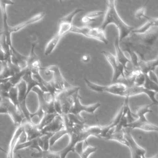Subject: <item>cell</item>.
I'll list each match as a JSON object with an SVG mask.
<instances>
[{"instance_id": "6da1fadb", "label": "cell", "mask_w": 158, "mask_h": 158, "mask_svg": "<svg viewBox=\"0 0 158 158\" xmlns=\"http://www.w3.org/2000/svg\"><path fill=\"white\" fill-rule=\"evenodd\" d=\"M158 27H155L145 34L132 32L120 42V46L124 52H134L139 60H151L158 55Z\"/></svg>"}, {"instance_id": "7a4b0ae2", "label": "cell", "mask_w": 158, "mask_h": 158, "mask_svg": "<svg viewBox=\"0 0 158 158\" xmlns=\"http://www.w3.org/2000/svg\"><path fill=\"white\" fill-rule=\"evenodd\" d=\"M106 3L107 10L105 12L104 21L98 27L102 31H105L109 25H114L119 31L118 38L119 42H121L132 33L135 27L127 24L122 20L116 10L115 1H107Z\"/></svg>"}, {"instance_id": "3957f363", "label": "cell", "mask_w": 158, "mask_h": 158, "mask_svg": "<svg viewBox=\"0 0 158 158\" xmlns=\"http://www.w3.org/2000/svg\"><path fill=\"white\" fill-rule=\"evenodd\" d=\"M84 81L87 87L92 91L98 93L107 92L116 96L125 97L127 87L122 83H115L110 85L103 86L92 83L86 78H84Z\"/></svg>"}, {"instance_id": "277c9868", "label": "cell", "mask_w": 158, "mask_h": 158, "mask_svg": "<svg viewBox=\"0 0 158 158\" xmlns=\"http://www.w3.org/2000/svg\"><path fill=\"white\" fill-rule=\"evenodd\" d=\"M70 32L80 34L86 37L97 40L105 45H107L109 43L105 35V31H102L99 27H91L88 26L79 27L73 26Z\"/></svg>"}, {"instance_id": "5b68a950", "label": "cell", "mask_w": 158, "mask_h": 158, "mask_svg": "<svg viewBox=\"0 0 158 158\" xmlns=\"http://www.w3.org/2000/svg\"><path fill=\"white\" fill-rule=\"evenodd\" d=\"M41 71H45L47 73H52L53 78L51 81L56 89L60 92L72 86L65 80L60 68L57 65H51L47 67H42Z\"/></svg>"}, {"instance_id": "8992f818", "label": "cell", "mask_w": 158, "mask_h": 158, "mask_svg": "<svg viewBox=\"0 0 158 158\" xmlns=\"http://www.w3.org/2000/svg\"><path fill=\"white\" fill-rule=\"evenodd\" d=\"M81 98V97L79 95V91H77L73 95V103L70 110V114L76 115H80V114L84 111L93 114L101 106V104L99 102H97L89 106L83 105L80 102Z\"/></svg>"}, {"instance_id": "52a82bcc", "label": "cell", "mask_w": 158, "mask_h": 158, "mask_svg": "<svg viewBox=\"0 0 158 158\" xmlns=\"http://www.w3.org/2000/svg\"><path fill=\"white\" fill-rule=\"evenodd\" d=\"M101 53L105 56L113 70L111 84L116 83L121 77H124L125 76V69L122 64L117 62L115 56L106 51H102Z\"/></svg>"}, {"instance_id": "ba28073f", "label": "cell", "mask_w": 158, "mask_h": 158, "mask_svg": "<svg viewBox=\"0 0 158 158\" xmlns=\"http://www.w3.org/2000/svg\"><path fill=\"white\" fill-rule=\"evenodd\" d=\"M13 2L6 0L0 1V7L1 9L3 21V31L2 32L1 38L6 44L10 46H12L11 42V35L10 33V26L8 24V15L7 12V7L8 5H13Z\"/></svg>"}, {"instance_id": "9c48e42d", "label": "cell", "mask_w": 158, "mask_h": 158, "mask_svg": "<svg viewBox=\"0 0 158 158\" xmlns=\"http://www.w3.org/2000/svg\"><path fill=\"white\" fill-rule=\"evenodd\" d=\"M123 131L125 138L128 144L127 147L131 152L132 158H146V150L137 144L129 128H124Z\"/></svg>"}, {"instance_id": "30bf717a", "label": "cell", "mask_w": 158, "mask_h": 158, "mask_svg": "<svg viewBox=\"0 0 158 158\" xmlns=\"http://www.w3.org/2000/svg\"><path fill=\"white\" fill-rule=\"evenodd\" d=\"M27 141L26 135L24 131L23 125L16 127L15 131L9 144V148L7 152V158H14L15 150L16 146L20 143Z\"/></svg>"}, {"instance_id": "8fae6325", "label": "cell", "mask_w": 158, "mask_h": 158, "mask_svg": "<svg viewBox=\"0 0 158 158\" xmlns=\"http://www.w3.org/2000/svg\"><path fill=\"white\" fill-rule=\"evenodd\" d=\"M158 92L151 91L146 89L143 86H134L127 87L126 91L125 98H129L132 96H136L140 94H145L152 101V103L155 105H158V102L155 98V96Z\"/></svg>"}, {"instance_id": "7c38bea8", "label": "cell", "mask_w": 158, "mask_h": 158, "mask_svg": "<svg viewBox=\"0 0 158 158\" xmlns=\"http://www.w3.org/2000/svg\"><path fill=\"white\" fill-rule=\"evenodd\" d=\"M36 46V42L32 43L30 54L27 56V68L30 70L32 74L40 72L42 68L39 57L35 52V49Z\"/></svg>"}, {"instance_id": "4fadbf2b", "label": "cell", "mask_w": 158, "mask_h": 158, "mask_svg": "<svg viewBox=\"0 0 158 158\" xmlns=\"http://www.w3.org/2000/svg\"><path fill=\"white\" fill-rule=\"evenodd\" d=\"M64 128L65 125L63 116L58 114L49 124L41 130V134H53Z\"/></svg>"}, {"instance_id": "5bb4252c", "label": "cell", "mask_w": 158, "mask_h": 158, "mask_svg": "<svg viewBox=\"0 0 158 158\" xmlns=\"http://www.w3.org/2000/svg\"><path fill=\"white\" fill-rule=\"evenodd\" d=\"M2 70L0 72V79H9L15 73L20 71V68L12 63L11 60L5 61L1 64Z\"/></svg>"}, {"instance_id": "9a60e30c", "label": "cell", "mask_w": 158, "mask_h": 158, "mask_svg": "<svg viewBox=\"0 0 158 158\" xmlns=\"http://www.w3.org/2000/svg\"><path fill=\"white\" fill-rule=\"evenodd\" d=\"M131 128V129H139L145 131H155L158 132V127L157 126L151 123L150 122H141L137 119L130 123L127 124L125 126L124 128Z\"/></svg>"}, {"instance_id": "2e32d148", "label": "cell", "mask_w": 158, "mask_h": 158, "mask_svg": "<svg viewBox=\"0 0 158 158\" xmlns=\"http://www.w3.org/2000/svg\"><path fill=\"white\" fill-rule=\"evenodd\" d=\"M46 15V13L44 12H42L36 15L35 16H33L31 17L30 19H28L27 21L25 22H23L13 27H10V33L11 35L12 33H16L18 32V31L22 30L25 28L26 27L30 25L33 24L35 23H37V22H40L41 20L44 18Z\"/></svg>"}, {"instance_id": "e0dca14e", "label": "cell", "mask_w": 158, "mask_h": 158, "mask_svg": "<svg viewBox=\"0 0 158 158\" xmlns=\"http://www.w3.org/2000/svg\"><path fill=\"white\" fill-rule=\"evenodd\" d=\"M22 125L26 135L27 141L35 139L42 135L41 131L38 126L27 122L23 123Z\"/></svg>"}, {"instance_id": "ac0fdd59", "label": "cell", "mask_w": 158, "mask_h": 158, "mask_svg": "<svg viewBox=\"0 0 158 158\" xmlns=\"http://www.w3.org/2000/svg\"><path fill=\"white\" fill-rule=\"evenodd\" d=\"M27 56L18 52L13 47L11 50V60L13 64L21 70L27 68Z\"/></svg>"}, {"instance_id": "d6986e66", "label": "cell", "mask_w": 158, "mask_h": 158, "mask_svg": "<svg viewBox=\"0 0 158 158\" xmlns=\"http://www.w3.org/2000/svg\"><path fill=\"white\" fill-rule=\"evenodd\" d=\"M114 47L116 52L115 57L117 62L124 67L125 69V73L129 72L130 69L127 67V64H130V60L125 56L124 52L121 49L118 37L115 38L114 42Z\"/></svg>"}, {"instance_id": "ffe728a7", "label": "cell", "mask_w": 158, "mask_h": 158, "mask_svg": "<svg viewBox=\"0 0 158 158\" xmlns=\"http://www.w3.org/2000/svg\"><path fill=\"white\" fill-rule=\"evenodd\" d=\"M158 65V58L148 61L139 60V69L144 74H148L149 72L154 71Z\"/></svg>"}, {"instance_id": "44dd1931", "label": "cell", "mask_w": 158, "mask_h": 158, "mask_svg": "<svg viewBox=\"0 0 158 158\" xmlns=\"http://www.w3.org/2000/svg\"><path fill=\"white\" fill-rule=\"evenodd\" d=\"M146 19L148 20V22L139 28L134 29L132 31L133 33L137 34H145L153 27H158V18H150L147 16Z\"/></svg>"}, {"instance_id": "7402d4cb", "label": "cell", "mask_w": 158, "mask_h": 158, "mask_svg": "<svg viewBox=\"0 0 158 158\" xmlns=\"http://www.w3.org/2000/svg\"><path fill=\"white\" fill-rule=\"evenodd\" d=\"M113 129H111L103 139L106 140H114L127 147L128 144L125 138L123 129L122 131H114Z\"/></svg>"}, {"instance_id": "603a6c76", "label": "cell", "mask_w": 158, "mask_h": 158, "mask_svg": "<svg viewBox=\"0 0 158 158\" xmlns=\"http://www.w3.org/2000/svg\"><path fill=\"white\" fill-rule=\"evenodd\" d=\"M23 80L25 82L27 87V97L34 88L36 87H40L39 83L34 78L32 73L28 69L26 73L23 77Z\"/></svg>"}, {"instance_id": "cb8c5ba5", "label": "cell", "mask_w": 158, "mask_h": 158, "mask_svg": "<svg viewBox=\"0 0 158 158\" xmlns=\"http://www.w3.org/2000/svg\"><path fill=\"white\" fill-rule=\"evenodd\" d=\"M39 138V137H38ZM38 138L32 139L31 140H27L23 143H20L18 144L15 148V152L24 149L29 148L35 149L37 150L38 152H41L42 151L40 149L38 144Z\"/></svg>"}, {"instance_id": "d4e9b609", "label": "cell", "mask_w": 158, "mask_h": 158, "mask_svg": "<svg viewBox=\"0 0 158 158\" xmlns=\"http://www.w3.org/2000/svg\"><path fill=\"white\" fill-rule=\"evenodd\" d=\"M61 38V37L57 33L56 35L48 42L44 51L45 55L48 56L52 54L56 48Z\"/></svg>"}, {"instance_id": "484cf974", "label": "cell", "mask_w": 158, "mask_h": 158, "mask_svg": "<svg viewBox=\"0 0 158 158\" xmlns=\"http://www.w3.org/2000/svg\"><path fill=\"white\" fill-rule=\"evenodd\" d=\"M155 105L153 103L149 104V105H144L138 108L137 110V113L136 114L137 120L139 121H141V122H148V120L146 118L145 115L148 113H151L152 112V111L150 108L152 106Z\"/></svg>"}, {"instance_id": "4316f807", "label": "cell", "mask_w": 158, "mask_h": 158, "mask_svg": "<svg viewBox=\"0 0 158 158\" xmlns=\"http://www.w3.org/2000/svg\"><path fill=\"white\" fill-rule=\"evenodd\" d=\"M52 135V134H45L38 138L39 146L42 151L50 150V139Z\"/></svg>"}, {"instance_id": "83f0119b", "label": "cell", "mask_w": 158, "mask_h": 158, "mask_svg": "<svg viewBox=\"0 0 158 158\" xmlns=\"http://www.w3.org/2000/svg\"><path fill=\"white\" fill-rule=\"evenodd\" d=\"M16 86L18 90L19 103L26 102L27 87L25 82L23 80H22Z\"/></svg>"}, {"instance_id": "f1b7e54d", "label": "cell", "mask_w": 158, "mask_h": 158, "mask_svg": "<svg viewBox=\"0 0 158 158\" xmlns=\"http://www.w3.org/2000/svg\"><path fill=\"white\" fill-rule=\"evenodd\" d=\"M27 70V68L20 70L10 78L9 81L13 86L17 85L22 80H23V77L26 73Z\"/></svg>"}, {"instance_id": "f546056e", "label": "cell", "mask_w": 158, "mask_h": 158, "mask_svg": "<svg viewBox=\"0 0 158 158\" xmlns=\"http://www.w3.org/2000/svg\"><path fill=\"white\" fill-rule=\"evenodd\" d=\"M43 156H45L47 158H61L58 152L50 150L47 152H34L31 154V156L35 158H41Z\"/></svg>"}, {"instance_id": "4dcf8cb0", "label": "cell", "mask_w": 158, "mask_h": 158, "mask_svg": "<svg viewBox=\"0 0 158 158\" xmlns=\"http://www.w3.org/2000/svg\"><path fill=\"white\" fill-rule=\"evenodd\" d=\"M57 115L58 114H56L45 113L40 121L39 124L38 125V127L40 130L41 131L43 128L49 124Z\"/></svg>"}, {"instance_id": "1f68e13d", "label": "cell", "mask_w": 158, "mask_h": 158, "mask_svg": "<svg viewBox=\"0 0 158 158\" xmlns=\"http://www.w3.org/2000/svg\"><path fill=\"white\" fill-rule=\"evenodd\" d=\"M13 86L10 81L0 84V98L2 99L9 98V93Z\"/></svg>"}, {"instance_id": "d6a6232c", "label": "cell", "mask_w": 158, "mask_h": 158, "mask_svg": "<svg viewBox=\"0 0 158 158\" xmlns=\"http://www.w3.org/2000/svg\"><path fill=\"white\" fill-rule=\"evenodd\" d=\"M9 99L15 107L19 108L20 103L18 98V90L16 86L12 87L10 90Z\"/></svg>"}, {"instance_id": "836d02e7", "label": "cell", "mask_w": 158, "mask_h": 158, "mask_svg": "<svg viewBox=\"0 0 158 158\" xmlns=\"http://www.w3.org/2000/svg\"><path fill=\"white\" fill-rule=\"evenodd\" d=\"M14 106L9 98L2 99L0 101V114H8L11 108Z\"/></svg>"}, {"instance_id": "e575fe53", "label": "cell", "mask_w": 158, "mask_h": 158, "mask_svg": "<svg viewBox=\"0 0 158 158\" xmlns=\"http://www.w3.org/2000/svg\"><path fill=\"white\" fill-rule=\"evenodd\" d=\"M66 135H68V132L65 128L53 134L50 139V147H52L58 140Z\"/></svg>"}, {"instance_id": "d590c367", "label": "cell", "mask_w": 158, "mask_h": 158, "mask_svg": "<svg viewBox=\"0 0 158 158\" xmlns=\"http://www.w3.org/2000/svg\"><path fill=\"white\" fill-rule=\"evenodd\" d=\"M145 75V80L143 87L148 90L151 91H155L158 92V84H156L154 82H152L149 78L148 75Z\"/></svg>"}, {"instance_id": "8d00e7d4", "label": "cell", "mask_w": 158, "mask_h": 158, "mask_svg": "<svg viewBox=\"0 0 158 158\" xmlns=\"http://www.w3.org/2000/svg\"><path fill=\"white\" fill-rule=\"evenodd\" d=\"M85 142L86 143L87 146L84 149L83 152L79 156L81 158H88L90 154L96 152L97 150V147L90 146L87 143V141Z\"/></svg>"}, {"instance_id": "74e56055", "label": "cell", "mask_w": 158, "mask_h": 158, "mask_svg": "<svg viewBox=\"0 0 158 158\" xmlns=\"http://www.w3.org/2000/svg\"><path fill=\"white\" fill-rule=\"evenodd\" d=\"M148 2V1L141 8L136 11L135 12V18L138 19V20H141L143 18H146L147 16L145 15V13H146Z\"/></svg>"}, {"instance_id": "f35d334b", "label": "cell", "mask_w": 158, "mask_h": 158, "mask_svg": "<svg viewBox=\"0 0 158 158\" xmlns=\"http://www.w3.org/2000/svg\"><path fill=\"white\" fill-rule=\"evenodd\" d=\"M130 56V64H132L133 69H139V58L136 54L134 52L127 51Z\"/></svg>"}, {"instance_id": "ab89813d", "label": "cell", "mask_w": 158, "mask_h": 158, "mask_svg": "<svg viewBox=\"0 0 158 158\" xmlns=\"http://www.w3.org/2000/svg\"><path fill=\"white\" fill-rule=\"evenodd\" d=\"M145 80V75L139 71L135 77L134 85L135 86H143Z\"/></svg>"}, {"instance_id": "60d3db41", "label": "cell", "mask_w": 158, "mask_h": 158, "mask_svg": "<svg viewBox=\"0 0 158 158\" xmlns=\"http://www.w3.org/2000/svg\"><path fill=\"white\" fill-rule=\"evenodd\" d=\"M54 110L57 114L62 115V110L61 105L60 102L59 100L55 98L53 102Z\"/></svg>"}, {"instance_id": "b9f144b4", "label": "cell", "mask_w": 158, "mask_h": 158, "mask_svg": "<svg viewBox=\"0 0 158 158\" xmlns=\"http://www.w3.org/2000/svg\"><path fill=\"white\" fill-rule=\"evenodd\" d=\"M105 12L102 11H96L91 12L87 14L86 16L92 19H96L97 17H100L102 15H105Z\"/></svg>"}, {"instance_id": "7bdbcfd3", "label": "cell", "mask_w": 158, "mask_h": 158, "mask_svg": "<svg viewBox=\"0 0 158 158\" xmlns=\"http://www.w3.org/2000/svg\"><path fill=\"white\" fill-rule=\"evenodd\" d=\"M84 142H83V141L78 142L75 147L74 152H76L79 156L81 155L84 150Z\"/></svg>"}, {"instance_id": "ee69618b", "label": "cell", "mask_w": 158, "mask_h": 158, "mask_svg": "<svg viewBox=\"0 0 158 158\" xmlns=\"http://www.w3.org/2000/svg\"><path fill=\"white\" fill-rule=\"evenodd\" d=\"M81 22L83 24H89L91 23H94V22L97 21V19H92V18H89L87 17L86 15H85L81 18Z\"/></svg>"}, {"instance_id": "f6af8a7d", "label": "cell", "mask_w": 158, "mask_h": 158, "mask_svg": "<svg viewBox=\"0 0 158 158\" xmlns=\"http://www.w3.org/2000/svg\"><path fill=\"white\" fill-rule=\"evenodd\" d=\"M148 77L149 78L152 82H154L156 84H158V79L156 73H154V71H151L148 73Z\"/></svg>"}, {"instance_id": "bcb514c9", "label": "cell", "mask_w": 158, "mask_h": 158, "mask_svg": "<svg viewBox=\"0 0 158 158\" xmlns=\"http://www.w3.org/2000/svg\"><path fill=\"white\" fill-rule=\"evenodd\" d=\"M90 60L91 57L89 54H85L81 58V60L84 63H88L90 61Z\"/></svg>"}, {"instance_id": "7dc6e473", "label": "cell", "mask_w": 158, "mask_h": 158, "mask_svg": "<svg viewBox=\"0 0 158 158\" xmlns=\"http://www.w3.org/2000/svg\"><path fill=\"white\" fill-rule=\"evenodd\" d=\"M1 34H2V32H0V35H1Z\"/></svg>"}]
</instances>
